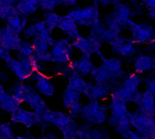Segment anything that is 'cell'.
Listing matches in <instances>:
<instances>
[{
	"label": "cell",
	"instance_id": "ab89813d",
	"mask_svg": "<svg viewBox=\"0 0 155 139\" xmlns=\"http://www.w3.org/2000/svg\"><path fill=\"white\" fill-rule=\"evenodd\" d=\"M9 79V76L6 72H0V81L7 82Z\"/></svg>",
	"mask_w": 155,
	"mask_h": 139
},
{
	"label": "cell",
	"instance_id": "d4e9b609",
	"mask_svg": "<svg viewBox=\"0 0 155 139\" xmlns=\"http://www.w3.org/2000/svg\"><path fill=\"white\" fill-rule=\"evenodd\" d=\"M31 44L33 46V50H34L33 54H44V53L49 52L50 46L45 40H43L42 38L38 36L34 37Z\"/></svg>",
	"mask_w": 155,
	"mask_h": 139
},
{
	"label": "cell",
	"instance_id": "3957f363",
	"mask_svg": "<svg viewBox=\"0 0 155 139\" xmlns=\"http://www.w3.org/2000/svg\"><path fill=\"white\" fill-rule=\"evenodd\" d=\"M81 117L88 123L101 125L106 121V114L103 106H101L97 100H91L87 105L83 106Z\"/></svg>",
	"mask_w": 155,
	"mask_h": 139
},
{
	"label": "cell",
	"instance_id": "7a4b0ae2",
	"mask_svg": "<svg viewBox=\"0 0 155 139\" xmlns=\"http://www.w3.org/2000/svg\"><path fill=\"white\" fill-rule=\"evenodd\" d=\"M50 54L52 55L51 62L58 65H67L69 63L73 54L72 44L68 39H59L52 46Z\"/></svg>",
	"mask_w": 155,
	"mask_h": 139
},
{
	"label": "cell",
	"instance_id": "cb8c5ba5",
	"mask_svg": "<svg viewBox=\"0 0 155 139\" xmlns=\"http://www.w3.org/2000/svg\"><path fill=\"white\" fill-rule=\"evenodd\" d=\"M103 66L107 69V70L110 73V74H116L118 72L120 71V67H121V61L118 58H108L105 59L103 58Z\"/></svg>",
	"mask_w": 155,
	"mask_h": 139
},
{
	"label": "cell",
	"instance_id": "74e56055",
	"mask_svg": "<svg viewBox=\"0 0 155 139\" xmlns=\"http://www.w3.org/2000/svg\"><path fill=\"white\" fill-rule=\"evenodd\" d=\"M34 26H35V27H36V29H37V31H38V34H39V33H42V32H45V31H47V30H50V29L48 27V26H47V24H46V22H45L44 20L37 22L36 24H34ZM50 31H51V30H50ZM51 32H52V31H51Z\"/></svg>",
	"mask_w": 155,
	"mask_h": 139
},
{
	"label": "cell",
	"instance_id": "ffe728a7",
	"mask_svg": "<svg viewBox=\"0 0 155 139\" xmlns=\"http://www.w3.org/2000/svg\"><path fill=\"white\" fill-rule=\"evenodd\" d=\"M7 22H8L7 26L9 27L11 29H13L18 34H20L21 32H23L24 29L26 28V25H27V19L22 18L19 15L9 17L7 20Z\"/></svg>",
	"mask_w": 155,
	"mask_h": 139
},
{
	"label": "cell",
	"instance_id": "bcb514c9",
	"mask_svg": "<svg viewBox=\"0 0 155 139\" xmlns=\"http://www.w3.org/2000/svg\"><path fill=\"white\" fill-rule=\"evenodd\" d=\"M0 1H3L7 4H9V5H13V3L15 2V0H0Z\"/></svg>",
	"mask_w": 155,
	"mask_h": 139
},
{
	"label": "cell",
	"instance_id": "f546056e",
	"mask_svg": "<svg viewBox=\"0 0 155 139\" xmlns=\"http://www.w3.org/2000/svg\"><path fill=\"white\" fill-rule=\"evenodd\" d=\"M78 131H79V125H77V123L73 119L68 125H66L61 130V133H62V134H63L64 137L76 138V135H77Z\"/></svg>",
	"mask_w": 155,
	"mask_h": 139
},
{
	"label": "cell",
	"instance_id": "d6a6232c",
	"mask_svg": "<svg viewBox=\"0 0 155 139\" xmlns=\"http://www.w3.org/2000/svg\"><path fill=\"white\" fill-rule=\"evenodd\" d=\"M19 54L23 55H26V56H28V57H31L33 53H34V50H33V46H32V44L30 42H27V41H22L20 46H19V48H18V51Z\"/></svg>",
	"mask_w": 155,
	"mask_h": 139
},
{
	"label": "cell",
	"instance_id": "d6986e66",
	"mask_svg": "<svg viewBox=\"0 0 155 139\" xmlns=\"http://www.w3.org/2000/svg\"><path fill=\"white\" fill-rule=\"evenodd\" d=\"M112 48L115 53H117L118 55H122V56L131 55L135 52V49L131 44H126V43L120 42V41H119V39H117L112 44Z\"/></svg>",
	"mask_w": 155,
	"mask_h": 139
},
{
	"label": "cell",
	"instance_id": "484cf974",
	"mask_svg": "<svg viewBox=\"0 0 155 139\" xmlns=\"http://www.w3.org/2000/svg\"><path fill=\"white\" fill-rule=\"evenodd\" d=\"M140 104H141V106L145 112L151 114V111L155 110L154 96L150 92H146L145 94L142 95V96L140 98Z\"/></svg>",
	"mask_w": 155,
	"mask_h": 139
},
{
	"label": "cell",
	"instance_id": "7bdbcfd3",
	"mask_svg": "<svg viewBox=\"0 0 155 139\" xmlns=\"http://www.w3.org/2000/svg\"><path fill=\"white\" fill-rule=\"evenodd\" d=\"M76 1L77 0H64V3L67 5H69V6H73L76 3Z\"/></svg>",
	"mask_w": 155,
	"mask_h": 139
},
{
	"label": "cell",
	"instance_id": "603a6c76",
	"mask_svg": "<svg viewBox=\"0 0 155 139\" xmlns=\"http://www.w3.org/2000/svg\"><path fill=\"white\" fill-rule=\"evenodd\" d=\"M153 65V60L147 55H140L135 61V69L138 72H145Z\"/></svg>",
	"mask_w": 155,
	"mask_h": 139
},
{
	"label": "cell",
	"instance_id": "9c48e42d",
	"mask_svg": "<svg viewBox=\"0 0 155 139\" xmlns=\"http://www.w3.org/2000/svg\"><path fill=\"white\" fill-rule=\"evenodd\" d=\"M92 84L91 82L86 81L81 76L77 74L76 72H72L68 77V86L67 88L72 91L77 92L80 95H88Z\"/></svg>",
	"mask_w": 155,
	"mask_h": 139
},
{
	"label": "cell",
	"instance_id": "f6af8a7d",
	"mask_svg": "<svg viewBox=\"0 0 155 139\" xmlns=\"http://www.w3.org/2000/svg\"><path fill=\"white\" fill-rule=\"evenodd\" d=\"M4 93H6V90H5V88H4V87L2 86V84L0 83V96H2Z\"/></svg>",
	"mask_w": 155,
	"mask_h": 139
},
{
	"label": "cell",
	"instance_id": "816d5d0a",
	"mask_svg": "<svg viewBox=\"0 0 155 139\" xmlns=\"http://www.w3.org/2000/svg\"><path fill=\"white\" fill-rule=\"evenodd\" d=\"M0 125H1V122H0Z\"/></svg>",
	"mask_w": 155,
	"mask_h": 139
},
{
	"label": "cell",
	"instance_id": "681fc988",
	"mask_svg": "<svg viewBox=\"0 0 155 139\" xmlns=\"http://www.w3.org/2000/svg\"><path fill=\"white\" fill-rule=\"evenodd\" d=\"M1 35H2V30L0 29V37H1Z\"/></svg>",
	"mask_w": 155,
	"mask_h": 139
},
{
	"label": "cell",
	"instance_id": "e0dca14e",
	"mask_svg": "<svg viewBox=\"0 0 155 139\" xmlns=\"http://www.w3.org/2000/svg\"><path fill=\"white\" fill-rule=\"evenodd\" d=\"M110 110H111V116L115 117L119 121L129 118L126 103H124V102H120V101L112 99V102L110 105Z\"/></svg>",
	"mask_w": 155,
	"mask_h": 139
},
{
	"label": "cell",
	"instance_id": "52a82bcc",
	"mask_svg": "<svg viewBox=\"0 0 155 139\" xmlns=\"http://www.w3.org/2000/svg\"><path fill=\"white\" fill-rule=\"evenodd\" d=\"M40 116L43 123L45 122L53 125L60 131L73 120V118H71L69 115H67L60 111H51L49 109L42 113Z\"/></svg>",
	"mask_w": 155,
	"mask_h": 139
},
{
	"label": "cell",
	"instance_id": "f5cc1de1",
	"mask_svg": "<svg viewBox=\"0 0 155 139\" xmlns=\"http://www.w3.org/2000/svg\"><path fill=\"white\" fill-rule=\"evenodd\" d=\"M143 1H146V0H143Z\"/></svg>",
	"mask_w": 155,
	"mask_h": 139
},
{
	"label": "cell",
	"instance_id": "4dcf8cb0",
	"mask_svg": "<svg viewBox=\"0 0 155 139\" xmlns=\"http://www.w3.org/2000/svg\"><path fill=\"white\" fill-rule=\"evenodd\" d=\"M64 3V0H39V7L46 11H53L55 8Z\"/></svg>",
	"mask_w": 155,
	"mask_h": 139
},
{
	"label": "cell",
	"instance_id": "8fae6325",
	"mask_svg": "<svg viewBox=\"0 0 155 139\" xmlns=\"http://www.w3.org/2000/svg\"><path fill=\"white\" fill-rule=\"evenodd\" d=\"M72 72H76L81 77H85L88 75H91L95 69V65L91 61L90 55H83L80 59H78L70 65Z\"/></svg>",
	"mask_w": 155,
	"mask_h": 139
},
{
	"label": "cell",
	"instance_id": "83f0119b",
	"mask_svg": "<svg viewBox=\"0 0 155 139\" xmlns=\"http://www.w3.org/2000/svg\"><path fill=\"white\" fill-rule=\"evenodd\" d=\"M62 17L58 16V14L56 13H53V12H48V13H46L45 16H44V21L46 22L48 27L52 31L53 29H55L56 27H58L60 20H61Z\"/></svg>",
	"mask_w": 155,
	"mask_h": 139
},
{
	"label": "cell",
	"instance_id": "5bb4252c",
	"mask_svg": "<svg viewBox=\"0 0 155 139\" xmlns=\"http://www.w3.org/2000/svg\"><path fill=\"white\" fill-rule=\"evenodd\" d=\"M110 90V86L105 82V83H96L95 85H92L89 94L87 96L90 100H99L105 98Z\"/></svg>",
	"mask_w": 155,
	"mask_h": 139
},
{
	"label": "cell",
	"instance_id": "8d00e7d4",
	"mask_svg": "<svg viewBox=\"0 0 155 139\" xmlns=\"http://www.w3.org/2000/svg\"><path fill=\"white\" fill-rule=\"evenodd\" d=\"M119 18L120 20H123V21H127L128 20V17H129V15H130V9L127 8V7H120V9H119Z\"/></svg>",
	"mask_w": 155,
	"mask_h": 139
},
{
	"label": "cell",
	"instance_id": "f907efd6",
	"mask_svg": "<svg viewBox=\"0 0 155 139\" xmlns=\"http://www.w3.org/2000/svg\"><path fill=\"white\" fill-rule=\"evenodd\" d=\"M153 65H155V59L153 60Z\"/></svg>",
	"mask_w": 155,
	"mask_h": 139
},
{
	"label": "cell",
	"instance_id": "ba28073f",
	"mask_svg": "<svg viewBox=\"0 0 155 139\" xmlns=\"http://www.w3.org/2000/svg\"><path fill=\"white\" fill-rule=\"evenodd\" d=\"M2 30V35L0 37V46L8 51H18L19 46L23 41L17 32L6 26Z\"/></svg>",
	"mask_w": 155,
	"mask_h": 139
},
{
	"label": "cell",
	"instance_id": "836d02e7",
	"mask_svg": "<svg viewBox=\"0 0 155 139\" xmlns=\"http://www.w3.org/2000/svg\"><path fill=\"white\" fill-rule=\"evenodd\" d=\"M90 125H82L79 126V131L77 133L76 139H91V132L88 130Z\"/></svg>",
	"mask_w": 155,
	"mask_h": 139
},
{
	"label": "cell",
	"instance_id": "5b68a950",
	"mask_svg": "<svg viewBox=\"0 0 155 139\" xmlns=\"http://www.w3.org/2000/svg\"><path fill=\"white\" fill-rule=\"evenodd\" d=\"M11 122L13 124H21L28 128L43 123L40 115L34 111H28L22 107L18 108L11 114Z\"/></svg>",
	"mask_w": 155,
	"mask_h": 139
},
{
	"label": "cell",
	"instance_id": "d590c367",
	"mask_svg": "<svg viewBox=\"0 0 155 139\" xmlns=\"http://www.w3.org/2000/svg\"><path fill=\"white\" fill-rule=\"evenodd\" d=\"M23 35L26 38H30V37H36L38 36V33L34 25H30L29 27H26L23 31Z\"/></svg>",
	"mask_w": 155,
	"mask_h": 139
},
{
	"label": "cell",
	"instance_id": "277c9868",
	"mask_svg": "<svg viewBox=\"0 0 155 139\" xmlns=\"http://www.w3.org/2000/svg\"><path fill=\"white\" fill-rule=\"evenodd\" d=\"M67 18L72 19L77 25L86 27L97 26L98 13L94 7H87L82 9L72 10L68 15L64 16Z\"/></svg>",
	"mask_w": 155,
	"mask_h": 139
},
{
	"label": "cell",
	"instance_id": "f35d334b",
	"mask_svg": "<svg viewBox=\"0 0 155 139\" xmlns=\"http://www.w3.org/2000/svg\"><path fill=\"white\" fill-rule=\"evenodd\" d=\"M9 55H10L9 51L6 50L5 48H3L1 46H0V58L3 59V60H6Z\"/></svg>",
	"mask_w": 155,
	"mask_h": 139
},
{
	"label": "cell",
	"instance_id": "9a60e30c",
	"mask_svg": "<svg viewBox=\"0 0 155 139\" xmlns=\"http://www.w3.org/2000/svg\"><path fill=\"white\" fill-rule=\"evenodd\" d=\"M58 28H59L60 30H62L65 34L68 35V36L71 39H76L79 36H81L79 34V29H78V25L76 24L75 21H73L72 19L67 18L65 17H62Z\"/></svg>",
	"mask_w": 155,
	"mask_h": 139
},
{
	"label": "cell",
	"instance_id": "7402d4cb",
	"mask_svg": "<svg viewBox=\"0 0 155 139\" xmlns=\"http://www.w3.org/2000/svg\"><path fill=\"white\" fill-rule=\"evenodd\" d=\"M18 15L19 13L18 12L15 6L7 4L3 1H0V18L7 21L9 17Z\"/></svg>",
	"mask_w": 155,
	"mask_h": 139
},
{
	"label": "cell",
	"instance_id": "44dd1931",
	"mask_svg": "<svg viewBox=\"0 0 155 139\" xmlns=\"http://www.w3.org/2000/svg\"><path fill=\"white\" fill-rule=\"evenodd\" d=\"M91 76L93 77V78L95 79L97 83H105L110 80L113 75L110 74L103 65H101V66L95 67L93 72L91 73Z\"/></svg>",
	"mask_w": 155,
	"mask_h": 139
},
{
	"label": "cell",
	"instance_id": "c3c4849f",
	"mask_svg": "<svg viewBox=\"0 0 155 139\" xmlns=\"http://www.w3.org/2000/svg\"><path fill=\"white\" fill-rule=\"evenodd\" d=\"M152 36H153V38L155 39V32H154V33H152Z\"/></svg>",
	"mask_w": 155,
	"mask_h": 139
},
{
	"label": "cell",
	"instance_id": "4316f807",
	"mask_svg": "<svg viewBox=\"0 0 155 139\" xmlns=\"http://www.w3.org/2000/svg\"><path fill=\"white\" fill-rule=\"evenodd\" d=\"M133 34L134 39L137 41H148L152 36V33L149 28L140 27L139 26H135V30Z\"/></svg>",
	"mask_w": 155,
	"mask_h": 139
},
{
	"label": "cell",
	"instance_id": "7dc6e473",
	"mask_svg": "<svg viewBox=\"0 0 155 139\" xmlns=\"http://www.w3.org/2000/svg\"><path fill=\"white\" fill-rule=\"evenodd\" d=\"M63 139H76V138H72V137H63Z\"/></svg>",
	"mask_w": 155,
	"mask_h": 139
},
{
	"label": "cell",
	"instance_id": "ee69618b",
	"mask_svg": "<svg viewBox=\"0 0 155 139\" xmlns=\"http://www.w3.org/2000/svg\"><path fill=\"white\" fill-rule=\"evenodd\" d=\"M16 139H36L34 137H30V136H16Z\"/></svg>",
	"mask_w": 155,
	"mask_h": 139
},
{
	"label": "cell",
	"instance_id": "4fadbf2b",
	"mask_svg": "<svg viewBox=\"0 0 155 139\" xmlns=\"http://www.w3.org/2000/svg\"><path fill=\"white\" fill-rule=\"evenodd\" d=\"M39 8V0H19L16 5L20 16L33 15Z\"/></svg>",
	"mask_w": 155,
	"mask_h": 139
},
{
	"label": "cell",
	"instance_id": "f1b7e54d",
	"mask_svg": "<svg viewBox=\"0 0 155 139\" xmlns=\"http://www.w3.org/2000/svg\"><path fill=\"white\" fill-rule=\"evenodd\" d=\"M138 85H139V80H138L137 76H131L128 79L125 80V82L123 83L122 88H124L127 92H129L130 95L133 96L137 91Z\"/></svg>",
	"mask_w": 155,
	"mask_h": 139
},
{
	"label": "cell",
	"instance_id": "8992f818",
	"mask_svg": "<svg viewBox=\"0 0 155 139\" xmlns=\"http://www.w3.org/2000/svg\"><path fill=\"white\" fill-rule=\"evenodd\" d=\"M72 46L79 49L83 55H91L93 53H97L101 47V40L98 36H91L90 37H83L79 36L72 41Z\"/></svg>",
	"mask_w": 155,
	"mask_h": 139
},
{
	"label": "cell",
	"instance_id": "ac0fdd59",
	"mask_svg": "<svg viewBox=\"0 0 155 139\" xmlns=\"http://www.w3.org/2000/svg\"><path fill=\"white\" fill-rule=\"evenodd\" d=\"M62 101L64 106L68 109H70L77 103L81 102V95L75 91L66 88L62 95Z\"/></svg>",
	"mask_w": 155,
	"mask_h": 139
},
{
	"label": "cell",
	"instance_id": "b9f144b4",
	"mask_svg": "<svg viewBox=\"0 0 155 139\" xmlns=\"http://www.w3.org/2000/svg\"><path fill=\"white\" fill-rule=\"evenodd\" d=\"M149 92H150L152 95L155 94V81H153V82L151 83V85L150 86V91H149Z\"/></svg>",
	"mask_w": 155,
	"mask_h": 139
},
{
	"label": "cell",
	"instance_id": "2e32d148",
	"mask_svg": "<svg viewBox=\"0 0 155 139\" xmlns=\"http://www.w3.org/2000/svg\"><path fill=\"white\" fill-rule=\"evenodd\" d=\"M5 63H6V65L7 67L9 69V70L15 74L18 78L19 79L20 82H24L26 80L28 79V75L26 74V72L24 71V69L20 64V62L18 60V59H15L13 56L9 55L6 60H5Z\"/></svg>",
	"mask_w": 155,
	"mask_h": 139
},
{
	"label": "cell",
	"instance_id": "7c38bea8",
	"mask_svg": "<svg viewBox=\"0 0 155 139\" xmlns=\"http://www.w3.org/2000/svg\"><path fill=\"white\" fill-rule=\"evenodd\" d=\"M20 104L21 103L11 93L6 92L0 96V109L4 112L12 114L20 107Z\"/></svg>",
	"mask_w": 155,
	"mask_h": 139
},
{
	"label": "cell",
	"instance_id": "30bf717a",
	"mask_svg": "<svg viewBox=\"0 0 155 139\" xmlns=\"http://www.w3.org/2000/svg\"><path fill=\"white\" fill-rule=\"evenodd\" d=\"M30 77H34L32 79H34L36 81L35 90L39 95H43L46 96H52L54 95L55 87H54L53 84L51 83V81L49 80V78L47 77L45 75L35 71L31 75Z\"/></svg>",
	"mask_w": 155,
	"mask_h": 139
},
{
	"label": "cell",
	"instance_id": "e575fe53",
	"mask_svg": "<svg viewBox=\"0 0 155 139\" xmlns=\"http://www.w3.org/2000/svg\"><path fill=\"white\" fill-rule=\"evenodd\" d=\"M82 108H83V104L81 102H79L77 103L75 106H73L70 109H69V113H70V117L71 118H77V117H80L81 116V111H82Z\"/></svg>",
	"mask_w": 155,
	"mask_h": 139
},
{
	"label": "cell",
	"instance_id": "6da1fadb",
	"mask_svg": "<svg viewBox=\"0 0 155 139\" xmlns=\"http://www.w3.org/2000/svg\"><path fill=\"white\" fill-rule=\"evenodd\" d=\"M10 93L20 103H27L32 108V111L38 115H41L46 110H48V106L45 100L35 90V88L29 85H26L20 81L17 82L12 86Z\"/></svg>",
	"mask_w": 155,
	"mask_h": 139
},
{
	"label": "cell",
	"instance_id": "60d3db41",
	"mask_svg": "<svg viewBox=\"0 0 155 139\" xmlns=\"http://www.w3.org/2000/svg\"><path fill=\"white\" fill-rule=\"evenodd\" d=\"M146 3L150 8H155V0H146Z\"/></svg>",
	"mask_w": 155,
	"mask_h": 139
},
{
	"label": "cell",
	"instance_id": "1f68e13d",
	"mask_svg": "<svg viewBox=\"0 0 155 139\" xmlns=\"http://www.w3.org/2000/svg\"><path fill=\"white\" fill-rule=\"evenodd\" d=\"M0 137H1V139H8L15 137L10 123L1 124V125H0Z\"/></svg>",
	"mask_w": 155,
	"mask_h": 139
}]
</instances>
